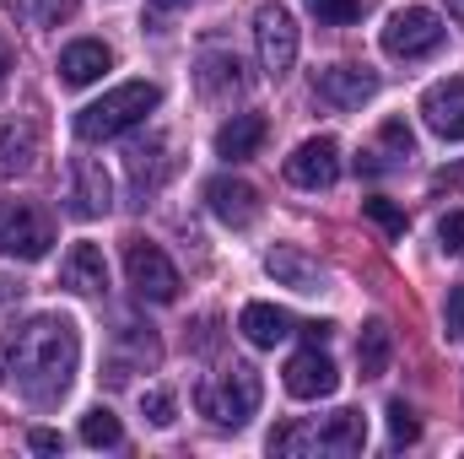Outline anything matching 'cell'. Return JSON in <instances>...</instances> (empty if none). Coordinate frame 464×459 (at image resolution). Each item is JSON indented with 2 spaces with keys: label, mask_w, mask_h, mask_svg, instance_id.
<instances>
[{
  "label": "cell",
  "mask_w": 464,
  "mask_h": 459,
  "mask_svg": "<svg viewBox=\"0 0 464 459\" xmlns=\"http://www.w3.org/2000/svg\"><path fill=\"white\" fill-rule=\"evenodd\" d=\"M76 356H82L76 325L65 314H38L11 341V378L33 405H54L76 378Z\"/></svg>",
  "instance_id": "6da1fadb"
},
{
  "label": "cell",
  "mask_w": 464,
  "mask_h": 459,
  "mask_svg": "<svg viewBox=\"0 0 464 459\" xmlns=\"http://www.w3.org/2000/svg\"><path fill=\"white\" fill-rule=\"evenodd\" d=\"M162 103V93L151 87V82H124L114 93H103L98 103H87L82 114H76V135L82 141H114L124 130H135V124H146V114Z\"/></svg>",
  "instance_id": "7a4b0ae2"
},
{
  "label": "cell",
  "mask_w": 464,
  "mask_h": 459,
  "mask_svg": "<svg viewBox=\"0 0 464 459\" xmlns=\"http://www.w3.org/2000/svg\"><path fill=\"white\" fill-rule=\"evenodd\" d=\"M259 400H265V384H259V367H248V362H232L227 373H217L195 389V405L217 427H243L259 411Z\"/></svg>",
  "instance_id": "3957f363"
},
{
  "label": "cell",
  "mask_w": 464,
  "mask_h": 459,
  "mask_svg": "<svg viewBox=\"0 0 464 459\" xmlns=\"http://www.w3.org/2000/svg\"><path fill=\"white\" fill-rule=\"evenodd\" d=\"M54 249V217L33 200H0V254L44 259Z\"/></svg>",
  "instance_id": "277c9868"
},
{
  "label": "cell",
  "mask_w": 464,
  "mask_h": 459,
  "mask_svg": "<svg viewBox=\"0 0 464 459\" xmlns=\"http://www.w3.org/2000/svg\"><path fill=\"white\" fill-rule=\"evenodd\" d=\"M443 38H449V27L432 5H405L383 27V54L389 60H427V54L443 49Z\"/></svg>",
  "instance_id": "5b68a950"
},
{
  "label": "cell",
  "mask_w": 464,
  "mask_h": 459,
  "mask_svg": "<svg viewBox=\"0 0 464 459\" xmlns=\"http://www.w3.org/2000/svg\"><path fill=\"white\" fill-rule=\"evenodd\" d=\"M124 281H130V292L135 298H146V303H173L179 298V265L157 249V243H146V238H130L124 243Z\"/></svg>",
  "instance_id": "8992f818"
},
{
  "label": "cell",
  "mask_w": 464,
  "mask_h": 459,
  "mask_svg": "<svg viewBox=\"0 0 464 459\" xmlns=\"http://www.w3.org/2000/svg\"><path fill=\"white\" fill-rule=\"evenodd\" d=\"M254 44H259V71L265 76H286L297 65V22L286 5H259L254 11Z\"/></svg>",
  "instance_id": "52a82bcc"
},
{
  "label": "cell",
  "mask_w": 464,
  "mask_h": 459,
  "mask_svg": "<svg viewBox=\"0 0 464 459\" xmlns=\"http://www.w3.org/2000/svg\"><path fill=\"white\" fill-rule=\"evenodd\" d=\"M335 179H341V146L330 135H314L286 157V184L297 190H330Z\"/></svg>",
  "instance_id": "ba28073f"
},
{
  "label": "cell",
  "mask_w": 464,
  "mask_h": 459,
  "mask_svg": "<svg viewBox=\"0 0 464 459\" xmlns=\"http://www.w3.org/2000/svg\"><path fill=\"white\" fill-rule=\"evenodd\" d=\"M286 395L292 400H330L335 389H341V373H335V362L319 351V346H303L292 362H286Z\"/></svg>",
  "instance_id": "9c48e42d"
},
{
  "label": "cell",
  "mask_w": 464,
  "mask_h": 459,
  "mask_svg": "<svg viewBox=\"0 0 464 459\" xmlns=\"http://www.w3.org/2000/svg\"><path fill=\"white\" fill-rule=\"evenodd\" d=\"M314 87H319V98L335 103V109H362V103L378 93V76H372L367 65H324V71L314 76Z\"/></svg>",
  "instance_id": "30bf717a"
},
{
  "label": "cell",
  "mask_w": 464,
  "mask_h": 459,
  "mask_svg": "<svg viewBox=\"0 0 464 459\" xmlns=\"http://www.w3.org/2000/svg\"><path fill=\"white\" fill-rule=\"evenodd\" d=\"M109 206H114V179L103 173V162L82 157L71 168V211L92 222V217H109Z\"/></svg>",
  "instance_id": "8fae6325"
},
{
  "label": "cell",
  "mask_w": 464,
  "mask_h": 459,
  "mask_svg": "<svg viewBox=\"0 0 464 459\" xmlns=\"http://www.w3.org/2000/svg\"><path fill=\"white\" fill-rule=\"evenodd\" d=\"M265 270H270L281 287H292V292H324V265H319L308 249H297V243H276V249L265 254Z\"/></svg>",
  "instance_id": "7c38bea8"
},
{
  "label": "cell",
  "mask_w": 464,
  "mask_h": 459,
  "mask_svg": "<svg viewBox=\"0 0 464 459\" xmlns=\"http://www.w3.org/2000/svg\"><path fill=\"white\" fill-rule=\"evenodd\" d=\"M421 114H427V130H432V135L464 141V76L427 87V93H421Z\"/></svg>",
  "instance_id": "4fadbf2b"
},
{
  "label": "cell",
  "mask_w": 464,
  "mask_h": 459,
  "mask_svg": "<svg viewBox=\"0 0 464 459\" xmlns=\"http://www.w3.org/2000/svg\"><path fill=\"white\" fill-rule=\"evenodd\" d=\"M206 200H211V211H217V222H227V228H248L254 217H259V190L248 184V179H211L206 184Z\"/></svg>",
  "instance_id": "5bb4252c"
},
{
  "label": "cell",
  "mask_w": 464,
  "mask_h": 459,
  "mask_svg": "<svg viewBox=\"0 0 464 459\" xmlns=\"http://www.w3.org/2000/svg\"><path fill=\"white\" fill-rule=\"evenodd\" d=\"M109 65H114V54H109L103 38H76V44L60 49V82L65 87H92Z\"/></svg>",
  "instance_id": "9a60e30c"
},
{
  "label": "cell",
  "mask_w": 464,
  "mask_h": 459,
  "mask_svg": "<svg viewBox=\"0 0 464 459\" xmlns=\"http://www.w3.org/2000/svg\"><path fill=\"white\" fill-rule=\"evenodd\" d=\"M195 87H200V98H237L243 87H248V76H243V60L237 54H222V49H211V54H200V65H195Z\"/></svg>",
  "instance_id": "2e32d148"
},
{
  "label": "cell",
  "mask_w": 464,
  "mask_h": 459,
  "mask_svg": "<svg viewBox=\"0 0 464 459\" xmlns=\"http://www.w3.org/2000/svg\"><path fill=\"white\" fill-rule=\"evenodd\" d=\"M60 281L71 287V292H103L109 287V259H103V249L98 243H71V254H65V265H60Z\"/></svg>",
  "instance_id": "e0dca14e"
},
{
  "label": "cell",
  "mask_w": 464,
  "mask_h": 459,
  "mask_svg": "<svg viewBox=\"0 0 464 459\" xmlns=\"http://www.w3.org/2000/svg\"><path fill=\"white\" fill-rule=\"evenodd\" d=\"M265 135H270L265 114H232L227 124L217 130V157H222V162H248V157L265 146Z\"/></svg>",
  "instance_id": "ac0fdd59"
},
{
  "label": "cell",
  "mask_w": 464,
  "mask_h": 459,
  "mask_svg": "<svg viewBox=\"0 0 464 459\" xmlns=\"http://www.w3.org/2000/svg\"><path fill=\"white\" fill-rule=\"evenodd\" d=\"M237 330H243V341L248 346H281L297 325H292V314L286 308H276V303H248L243 314H237Z\"/></svg>",
  "instance_id": "d6986e66"
},
{
  "label": "cell",
  "mask_w": 464,
  "mask_h": 459,
  "mask_svg": "<svg viewBox=\"0 0 464 459\" xmlns=\"http://www.w3.org/2000/svg\"><path fill=\"white\" fill-rule=\"evenodd\" d=\"M38 162V130L27 119H0V173H27Z\"/></svg>",
  "instance_id": "ffe728a7"
},
{
  "label": "cell",
  "mask_w": 464,
  "mask_h": 459,
  "mask_svg": "<svg viewBox=\"0 0 464 459\" xmlns=\"http://www.w3.org/2000/svg\"><path fill=\"white\" fill-rule=\"evenodd\" d=\"M319 433V454H362L367 449V416L362 411H335Z\"/></svg>",
  "instance_id": "44dd1931"
},
{
  "label": "cell",
  "mask_w": 464,
  "mask_h": 459,
  "mask_svg": "<svg viewBox=\"0 0 464 459\" xmlns=\"http://www.w3.org/2000/svg\"><path fill=\"white\" fill-rule=\"evenodd\" d=\"M389 356H394V330L383 319H367L362 336H356V367H362V378H383Z\"/></svg>",
  "instance_id": "7402d4cb"
},
{
  "label": "cell",
  "mask_w": 464,
  "mask_h": 459,
  "mask_svg": "<svg viewBox=\"0 0 464 459\" xmlns=\"http://www.w3.org/2000/svg\"><path fill=\"white\" fill-rule=\"evenodd\" d=\"M82 444H87V449H119V444H124V427H119V416L109 405H92V411L82 416Z\"/></svg>",
  "instance_id": "603a6c76"
},
{
  "label": "cell",
  "mask_w": 464,
  "mask_h": 459,
  "mask_svg": "<svg viewBox=\"0 0 464 459\" xmlns=\"http://www.w3.org/2000/svg\"><path fill=\"white\" fill-rule=\"evenodd\" d=\"M270 454L292 459V454H319V433L308 427V422H281L276 433H270Z\"/></svg>",
  "instance_id": "cb8c5ba5"
},
{
  "label": "cell",
  "mask_w": 464,
  "mask_h": 459,
  "mask_svg": "<svg viewBox=\"0 0 464 459\" xmlns=\"http://www.w3.org/2000/svg\"><path fill=\"white\" fill-rule=\"evenodd\" d=\"M16 11L33 22V27H60L76 16V0H16Z\"/></svg>",
  "instance_id": "d4e9b609"
},
{
  "label": "cell",
  "mask_w": 464,
  "mask_h": 459,
  "mask_svg": "<svg viewBox=\"0 0 464 459\" xmlns=\"http://www.w3.org/2000/svg\"><path fill=\"white\" fill-rule=\"evenodd\" d=\"M362 217L383 232V238H405V228H411V222H405V211H400L394 200H378V195H372V200H362Z\"/></svg>",
  "instance_id": "484cf974"
},
{
  "label": "cell",
  "mask_w": 464,
  "mask_h": 459,
  "mask_svg": "<svg viewBox=\"0 0 464 459\" xmlns=\"http://www.w3.org/2000/svg\"><path fill=\"white\" fill-rule=\"evenodd\" d=\"M140 411H146L151 427H173L179 422V400L168 389H140Z\"/></svg>",
  "instance_id": "4316f807"
},
{
  "label": "cell",
  "mask_w": 464,
  "mask_h": 459,
  "mask_svg": "<svg viewBox=\"0 0 464 459\" xmlns=\"http://www.w3.org/2000/svg\"><path fill=\"white\" fill-rule=\"evenodd\" d=\"M308 11L319 22H330V27H346V22H356L367 11V0H308Z\"/></svg>",
  "instance_id": "83f0119b"
},
{
  "label": "cell",
  "mask_w": 464,
  "mask_h": 459,
  "mask_svg": "<svg viewBox=\"0 0 464 459\" xmlns=\"http://www.w3.org/2000/svg\"><path fill=\"white\" fill-rule=\"evenodd\" d=\"M378 141H383L389 162H394V157H411V151H416V135H411V124H405V119H383Z\"/></svg>",
  "instance_id": "f1b7e54d"
},
{
  "label": "cell",
  "mask_w": 464,
  "mask_h": 459,
  "mask_svg": "<svg viewBox=\"0 0 464 459\" xmlns=\"http://www.w3.org/2000/svg\"><path fill=\"white\" fill-rule=\"evenodd\" d=\"M389 438L394 444H416L421 438V422H416V411L405 400H389Z\"/></svg>",
  "instance_id": "f546056e"
},
{
  "label": "cell",
  "mask_w": 464,
  "mask_h": 459,
  "mask_svg": "<svg viewBox=\"0 0 464 459\" xmlns=\"http://www.w3.org/2000/svg\"><path fill=\"white\" fill-rule=\"evenodd\" d=\"M443 330H449V341H464V287L449 292V308H443Z\"/></svg>",
  "instance_id": "4dcf8cb0"
},
{
  "label": "cell",
  "mask_w": 464,
  "mask_h": 459,
  "mask_svg": "<svg viewBox=\"0 0 464 459\" xmlns=\"http://www.w3.org/2000/svg\"><path fill=\"white\" fill-rule=\"evenodd\" d=\"M438 238H443L449 254H464V211H449V217L438 222Z\"/></svg>",
  "instance_id": "1f68e13d"
},
{
  "label": "cell",
  "mask_w": 464,
  "mask_h": 459,
  "mask_svg": "<svg viewBox=\"0 0 464 459\" xmlns=\"http://www.w3.org/2000/svg\"><path fill=\"white\" fill-rule=\"evenodd\" d=\"M60 444H65V438L49 433V427H33V433H27V449H33V454H60Z\"/></svg>",
  "instance_id": "d6a6232c"
},
{
  "label": "cell",
  "mask_w": 464,
  "mask_h": 459,
  "mask_svg": "<svg viewBox=\"0 0 464 459\" xmlns=\"http://www.w3.org/2000/svg\"><path fill=\"white\" fill-rule=\"evenodd\" d=\"M297 330L308 336V346H324V341H330V325H319V319H314V325H297Z\"/></svg>",
  "instance_id": "836d02e7"
},
{
  "label": "cell",
  "mask_w": 464,
  "mask_h": 459,
  "mask_svg": "<svg viewBox=\"0 0 464 459\" xmlns=\"http://www.w3.org/2000/svg\"><path fill=\"white\" fill-rule=\"evenodd\" d=\"M146 5H151V11H157V16H168V11H184V5H189V0H146Z\"/></svg>",
  "instance_id": "e575fe53"
},
{
  "label": "cell",
  "mask_w": 464,
  "mask_h": 459,
  "mask_svg": "<svg viewBox=\"0 0 464 459\" xmlns=\"http://www.w3.org/2000/svg\"><path fill=\"white\" fill-rule=\"evenodd\" d=\"M11 60H16V54H11V38L0 33V82H5V71H11Z\"/></svg>",
  "instance_id": "d590c367"
}]
</instances>
